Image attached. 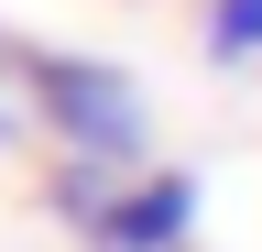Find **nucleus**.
<instances>
[{
  "mask_svg": "<svg viewBox=\"0 0 262 252\" xmlns=\"http://www.w3.org/2000/svg\"><path fill=\"white\" fill-rule=\"evenodd\" d=\"M11 77L33 99V132L66 165H98V176H142L153 165V110H142V88L120 66L66 55V44H11Z\"/></svg>",
  "mask_w": 262,
  "mask_h": 252,
  "instance_id": "f257e3e1",
  "label": "nucleus"
},
{
  "mask_svg": "<svg viewBox=\"0 0 262 252\" xmlns=\"http://www.w3.org/2000/svg\"><path fill=\"white\" fill-rule=\"evenodd\" d=\"M196 219H208V176L196 165H142L98 198V219L77 241L88 252H196Z\"/></svg>",
  "mask_w": 262,
  "mask_h": 252,
  "instance_id": "f03ea898",
  "label": "nucleus"
},
{
  "mask_svg": "<svg viewBox=\"0 0 262 252\" xmlns=\"http://www.w3.org/2000/svg\"><path fill=\"white\" fill-rule=\"evenodd\" d=\"M196 44H208V66H262V0H208Z\"/></svg>",
  "mask_w": 262,
  "mask_h": 252,
  "instance_id": "7ed1b4c3",
  "label": "nucleus"
},
{
  "mask_svg": "<svg viewBox=\"0 0 262 252\" xmlns=\"http://www.w3.org/2000/svg\"><path fill=\"white\" fill-rule=\"evenodd\" d=\"M33 132V99H22V77H11V44H0V153H11Z\"/></svg>",
  "mask_w": 262,
  "mask_h": 252,
  "instance_id": "20e7f679",
  "label": "nucleus"
}]
</instances>
